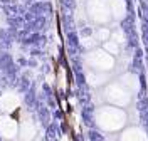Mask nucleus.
<instances>
[{
  "mask_svg": "<svg viewBox=\"0 0 148 141\" xmlns=\"http://www.w3.org/2000/svg\"><path fill=\"white\" fill-rule=\"evenodd\" d=\"M46 133H47V138L49 140H57L59 136H62V129L59 128L57 123H51L46 128Z\"/></svg>",
  "mask_w": 148,
  "mask_h": 141,
  "instance_id": "1",
  "label": "nucleus"
},
{
  "mask_svg": "<svg viewBox=\"0 0 148 141\" xmlns=\"http://www.w3.org/2000/svg\"><path fill=\"white\" fill-rule=\"evenodd\" d=\"M37 113H39V119L42 123V126L47 128L49 124H51V114H49V109H47L46 106H42V108H37Z\"/></svg>",
  "mask_w": 148,
  "mask_h": 141,
  "instance_id": "2",
  "label": "nucleus"
},
{
  "mask_svg": "<svg viewBox=\"0 0 148 141\" xmlns=\"http://www.w3.org/2000/svg\"><path fill=\"white\" fill-rule=\"evenodd\" d=\"M9 25L14 29H24V25H25V20H24V17H20L18 14H15V15H9Z\"/></svg>",
  "mask_w": 148,
  "mask_h": 141,
  "instance_id": "3",
  "label": "nucleus"
},
{
  "mask_svg": "<svg viewBox=\"0 0 148 141\" xmlns=\"http://www.w3.org/2000/svg\"><path fill=\"white\" fill-rule=\"evenodd\" d=\"M24 99H25V104H27L29 108H34V109H36V104H37V99H39V97H37L34 87H30L27 93H25V97H24Z\"/></svg>",
  "mask_w": 148,
  "mask_h": 141,
  "instance_id": "4",
  "label": "nucleus"
},
{
  "mask_svg": "<svg viewBox=\"0 0 148 141\" xmlns=\"http://www.w3.org/2000/svg\"><path fill=\"white\" fill-rule=\"evenodd\" d=\"M133 74H141L143 72V62H141V59H136V57H133V64H131V69H130Z\"/></svg>",
  "mask_w": 148,
  "mask_h": 141,
  "instance_id": "5",
  "label": "nucleus"
},
{
  "mask_svg": "<svg viewBox=\"0 0 148 141\" xmlns=\"http://www.w3.org/2000/svg\"><path fill=\"white\" fill-rule=\"evenodd\" d=\"M67 44L71 47H81V44H79V35H77L74 30L67 34Z\"/></svg>",
  "mask_w": 148,
  "mask_h": 141,
  "instance_id": "6",
  "label": "nucleus"
},
{
  "mask_svg": "<svg viewBox=\"0 0 148 141\" xmlns=\"http://www.w3.org/2000/svg\"><path fill=\"white\" fill-rule=\"evenodd\" d=\"M30 87H32V86H30V82H29L27 76H22V77L18 79V91H22V93H27Z\"/></svg>",
  "mask_w": 148,
  "mask_h": 141,
  "instance_id": "7",
  "label": "nucleus"
},
{
  "mask_svg": "<svg viewBox=\"0 0 148 141\" xmlns=\"http://www.w3.org/2000/svg\"><path fill=\"white\" fill-rule=\"evenodd\" d=\"M81 114H83V121H84V124H86L88 128L94 129V121H92V114H88V113H81Z\"/></svg>",
  "mask_w": 148,
  "mask_h": 141,
  "instance_id": "8",
  "label": "nucleus"
},
{
  "mask_svg": "<svg viewBox=\"0 0 148 141\" xmlns=\"http://www.w3.org/2000/svg\"><path fill=\"white\" fill-rule=\"evenodd\" d=\"M64 27H66V32H67V34L74 30V22H73V19H71V15H69V17L66 15L64 17Z\"/></svg>",
  "mask_w": 148,
  "mask_h": 141,
  "instance_id": "9",
  "label": "nucleus"
},
{
  "mask_svg": "<svg viewBox=\"0 0 148 141\" xmlns=\"http://www.w3.org/2000/svg\"><path fill=\"white\" fill-rule=\"evenodd\" d=\"M89 140L91 141H104V138H103V134L99 131L91 129V131H89Z\"/></svg>",
  "mask_w": 148,
  "mask_h": 141,
  "instance_id": "10",
  "label": "nucleus"
},
{
  "mask_svg": "<svg viewBox=\"0 0 148 141\" xmlns=\"http://www.w3.org/2000/svg\"><path fill=\"white\" fill-rule=\"evenodd\" d=\"M138 111H148V97L147 99H140L138 101Z\"/></svg>",
  "mask_w": 148,
  "mask_h": 141,
  "instance_id": "11",
  "label": "nucleus"
},
{
  "mask_svg": "<svg viewBox=\"0 0 148 141\" xmlns=\"http://www.w3.org/2000/svg\"><path fill=\"white\" fill-rule=\"evenodd\" d=\"M61 3H62L64 9H69V10H73L76 7V2L74 0H61Z\"/></svg>",
  "mask_w": 148,
  "mask_h": 141,
  "instance_id": "12",
  "label": "nucleus"
},
{
  "mask_svg": "<svg viewBox=\"0 0 148 141\" xmlns=\"http://www.w3.org/2000/svg\"><path fill=\"white\" fill-rule=\"evenodd\" d=\"M52 118H54V119H57V121H62V111L56 108L54 111H52Z\"/></svg>",
  "mask_w": 148,
  "mask_h": 141,
  "instance_id": "13",
  "label": "nucleus"
},
{
  "mask_svg": "<svg viewBox=\"0 0 148 141\" xmlns=\"http://www.w3.org/2000/svg\"><path fill=\"white\" fill-rule=\"evenodd\" d=\"M140 84H141V89H145V91H147V77H145L143 72L140 74Z\"/></svg>",
  "mask_w": 148,
  "mask_h": 141,
  "instance_id": "14",
  "label": "nucleus"
},
{
  "mask_svg": "<svg viewBox=\"0 0 148 141\" xmlns=\"http://www.w3.org/2000/svg\"><path fill=\"white\" fill-rule=\"evenodd\" d=\"M42 89H44V96H46V97H49V96H52V89H51V87H49V84H42Z\"/></svg>",
  "mask_w": 148,
  "mask_h": 141,
  "instance_id": "15",
  "label": "nucleus"
},
{
  "mask_svg": "<svg viewBox=\"0 0 148 141\" xmlns=\"http://www.w3.org/2000/svg\"><path fill=\"white\" fill-rule=\"evenodd\" d=\"M133 57H136V59H141V57H143V50H141V49H135V54H133Z\"/></svg>",
  "mask_w": 148,
  "mask_h": 141,
  "instance_id": "16",
  "label": "nucleus"
},
{
  "mask_svg": "<svg viewBox=\"0 0 148 141\" xmlns=\"http://www.w3.org/2000/svg\"><path fill=\"white\" fill-rule=\"evenodd\" d=\"M143 42H145L147 47H148V29L147 27H143Z\"/></svg>",
  "mask_w": 148,
  "mask_h": 141,
  "instance_id": "17",
  "label": "nucleus"
},
{
  "mask_svg": "<svg viewBox=\"0 0 148 141\" xmlns=\"http://www.w3.org/2000/svg\"><path fill=\"white\" fill-rule=\"evenodd\" d=\"M18 64H20V66H29V61L22 57V59H18Z\"/></svg>",
  "mask_w": 148,
  "mask_h": 141,
  "instance_id": "18",
  "label": "nucleus"
},
{
  "mask_svg": "<svg viewBox=\"0 0 148 141\" xmlns=\"http://www.w3.org/2000/svg\"><path fill=\"white\" fill-rule=\"evenodd\" d=\"M91 32H92L91 29H89V27H86V29L83 30V35H91Z\"/></svg>",
  "mask_w": 148,
  "mask_h": 141,
  "instance_id": "19",
  "label": "nucleus"
},
{
  "mask_svg": "<svg viewBox=\"0 0 148 141\" xmlns=\"http://www.w3.org/2000/svg\"><path fill=\"white\" fill-rule=\"evenodd\" d=\"M61 129H62V134H66V133L69 131V128H67V124H66V123L62 124V128H61Z\"/></svg>",
  "mask_w": 148,
  "mask_h": 141,
  "instance_id": "20",
  "label": "nucleus"
},
{
  "mask_svg": "<svg viewBox=\"0 0 148 141\" xmlns=\"http://www.w3.org/2000/svg\"><path fill=\"white\" fill-rule=\"evenodd\" d=\"M36 64H37V62L34 61V59H29V66H32V67H34Z\"/></svg>",
  "mask_w": 148,
  "mask_h": 141,
  "instance_id": "21",
  "label": "nucleus"
},
{
  "mask_svg": "<svg viewBox=\"0 0 148 141\" xmlns=\"http://www.w3.org/2000/svg\"><path fill=\"white\" fill-rule=\"evenodd\" d=\"M32 56H34V57H39V56H40V52H39V50H37V49H36V50L32 52Z\"/></svg>",
  "mask_w": 148,
  "mask_h": 141,
  "instance_id": "22",
  "label": "nucleus"
},
{
  "mask_svg": "<svg viewBox=\"0 0 148 141\" xmlns=\"http://www.w3.org/2000/svg\"><path fill=\"white\" fill-rule=\"evenodd\" d=\"M147 62H148V47H147Z\"/></svg>",
  "mask_w": 148,
  "mask_h": 141,
  "instance_id": "23",
  "label": "nucleus"
},
{
  "mask_svg": "<svg viewBox=\"0 0 148 141\" xmlns=\"http://www.w3.org/2000/svg\"><path fill=\"white\" fill-rule=\"evenodd\" d=\"M52 141H57V140H52Z\"/></svg>",
  "mask_w": 148,
  "mask_h": 141,
  "instance_id": "24",
  "label": "nucleus"
},
{
  "mask_svg": "<svg viewBox=\"0 0 148 141\" xmlns=\"http://www.w3.org/2000/svg\"><path fill=\"white\" fill-rule=\"evenodd\" d=\"M0 141H2V138H0Z\"/></svg>",
  "mask_w": 148,
  "mask_h": 141,
  "instance_id": "25",
  "label": "nucleus"
}]
</instances>
